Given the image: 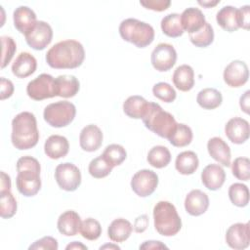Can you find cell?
<instances>
[{
    "instance_id": "d590c367",
    "label": "cell",
    "mask_w": 250,
    "mask_h": 250,
    "mask_svg": "<svg viewBox=\"0 0 250 250\" xmlns=\"http://www.w3.org/2000/svg\"><path fill=\"white\" fill-rule=\"evenodd\" d=\"M229 197L233 205L245 207L249 202V189L246 185L234 183L229 188Z\"/></svg>"
},
{
    "instance_id": "ffe728a7",
    "label": "cell",
    "mask_w": 250,
    "mask_h": 250,
    "mask_svg": "<svg viewBox=\"0 0 250 250\" xmlns=\"http://www.w3.org/2000/svg\"><path fill=\"white\" fill-rule=\"evenodd\" d=\"M207 149L210 156L223 166H230V148L220 137H213L207 143Z\"/></svg>"
},
{
    "instance_id": "2e32d148",
    "label": "cell",
    "mask_w": 250,
    "mask_h": 250,
    "mask_svg": "<svg viewBox=\"0 0 250 250\" xmlns=\"http://www.w3.org/2000/svg\"><path fill=\"white\" fill-rule=\"evenodd\" d=\"M216 21L218 24L228 32L236 31L242 25L240 10L232 6H225L219 10Z\"/></svg>"
},
{
    "instance_id": "c3c4849f",
    "label": "cell",
    "mask_w": 250,
    "mask_h": 250,
    "mask_svg": "<svg viewBox=\"0 0 250 250\" xmlns=\"http://www.w3.org/2000/svg\"><path fill=\"white\" fill-rule=\"evenodd\" d=\"M249 6L246 5V6H243L241 7L239 10H240V15H241V28H244V29H249V24H250V12H249Z\"/></svg>"
},
{
    "instance_id": "bcb514c9",
    "label": "cell",
    "mask_w": 250,
    "mask_h": 250,
    "mask_svg": "<svg viewBox=\"0 0 250 250\" xmlns=\"http://www.w3.org/2000/svg\"><path fill=\"white\" fill-rule=\"evenodd\" d=\"M0 89H1V100L10 98L14 93V84L11 80L6 79L5 77L0 78Z\"/></svg>"
},
{
    "instance_id": "d6986e66",
    "label": "cell",
    "mask_w": 250,
    "mask_h": 250,
    "mask_svg": "<svg viewBox=\"0 0 250 250\" xmlns=\"http://www.w3.org/2000/svg\"><path fill=\"white\" fill-rule=\"evenodd\" d=\"M226 172L219 164H208L201 172V182L210 190H217L224 185Z\"/></svg>"
},
{
    "instance_id": "8992f818",
    "label": "cell",
    "mask_w": 250,
    "mask_h": 250,
    "mask_svg": "<svg viewBox=\"0 0 250 250\" xmlns=\"http://www.w3.org/2000/svg\"><path fill=\"white\" fill-rule=\"evenodd\" d=\"M119 34L123 40L134 44L138 48H145L150 45L154 39L153 27L145 21L133 18L121 21Z\"/></svg>"
},
{
    "instance_id": "ac0fdd59",
    "label": "cell",
    "mask_w": 250,
    "mask_h": 250,
    "mask_svg": "<svg viewBox=\"0 0 250 250\" xmlns=\"http://www.w3.org/2000/svg\"><path fill=\"white\" fill-rule=\"evenodd\" d=\"M209 207L208 195L200 189L190 190L185 199V209L191 216L204 214Z\"/></svg>"
},
{
    "instance_id": "7402d4cb",
    "label": "cell",
    "mask_w": 250,
    "mask_h": 250,
    "mask_svg": "<svg viewBox=\"0 0 250 250\" xmlns=\"http://www.w3.org/2000/svg\"><path fill=\"white\" fill-rule=\"evenodd\" d=\"M205 16L198 8H187L181 15V23L184 31L193 33L198 31L205 24Z\"/></svg>"
},
{
    "instance_id": "f546056e",
    "label": "cell",
    "mask_w": 250,
    "mask_h": 250,
    "mask_svg": "<svg viewBox=\"0 0 250 250\" xmlns=\"http://www.w3.org/2000/svg\"><path fill=\"white\" fill-rule=\"evenodd\" d=\"M198 165V157L196 153L191 150H187L179 153L175 161L176 170L182 175L193 174L197 170Z\"/></svg>"
},
{
    "instance_id": "6da1fadb",
    "label": "cell",
    "mask_w": 250,
    "mask_h": 250,
    "mask_svg": "<svg viewBox=\"0 0 250 250\" xmlns=\"http://www.w3.org/2000/svg\"><path fill=\"white\" fill-rule=\"evenodd\" d=\"M85 59L82 44L73 39L58 42L46 54L49 66L57 69H71L80 66Z\"/></svg>"
},
{
    "instance_id": "836d02e7",
    "label": "cell",
    "mask_w": 250,
    "mask_h": 250,
    "mask_svg": "<svg viewBox=\"0 0 250 250\" xmlns=\"http://www.w3.org/2000/svg\"><path fill=\"white\" fill-rule=\"evenodd\" d=\"M189 40L190 42L196 46V47H200V48H205L208 47L209 45L212 44V42L214 41V31H213V27L211 26V24L209 22H205V24L203 25L202 28H200L198 31L193 32V33H189L188 34Z\"/></svg>"
},
{
    "instance_id": "ba28073f",
    "label": "cell",
    "mask_w": 250,
    "mask_h": 250,
    "mask_svg": "<svg viewBox=\"0 0 250 250\" xmlns=\"http://www.w3.org/2000/svg\"><path fill=\"white\" fill-rule=\"evenodd\" d=\"M55 179L62 189L74 191L81 184V172L73 163H61L55 169Z\"/></svg>"
},
{
    "instance_id": "60d3db41",
    "label": "cell",
    "mask_w": 250,
    "mask_h": 250,
    "mask_svg": "<svg viewBox=\"0 0 250 250\" xmlns=\"http://www.w3.org/2000/svg\"><path fill=\"white\" fill-rule=\"evenodd\" d=\"M232 175L240 181H248L250 178V160L247 157H237L231 164Z\"/></svg>"
},
{
    "instance_id": "44dd1931",
    "label": "cell",
    "mask_w": 250,
    "mask_h": 250,
    "mask_svg": "<svg viewBox=\"0 0 250 250\" xmlns=\"http://www.w3.org/2000/svg\"><path fill=\"white\" fill-rule=\"evenodd\" d=\"M14 25L18 31L26 34L36 24V15L33 10L27 6H20L16 8L13 14Z\"/></svg>"
},
{
    "instance_id": "7a4b0ae2",
    "label": "cell",
    "mask_w": 250,
    "mask_h": 250,
    "mask_svg": "<svg viewBox=\"0 0 250 250\" xmlns=\"http://www.w3.org/2000/svg\"><path fill=\"white\" fill-rule=\"evenodd\" d=\"M39 140L36 118L29 111L17 114L12 120L11 141L13 146L20 149H29L35 146Z\"/></svg>"
},
{
    "instance_id": "816d5d0a",
    "label": "cell",
    "mask_w": 250,
    "mask_h": 250,
    "mask_svg": "<svg viewBox=\"0 0 250 250\" xmlns=\"http://www.w3.org/2000/svg\"><path fill=\"white\" fill-rule=\"evenodd\" d=\"M249 94H250V91L248 90L244 93L243 96L240 97V100H239L241 110H243L247 114L249 113Z\"/></svg>"
},
{
    "instance_id": "4dcf8cb0",
    "label": "cell",
    "mask_w": 250,
    "mask_h": 250,
    "mask_svg": "<svg viewBox=\"0 0 250 250\" xmlns=\"http://www.w3.org/2000/svg\"><path fill=\"white\" fill-rule=\"evenodd\" d=\"M196 102L204 109H214L221 105L223 96L215 88H204L197 94Z\"/></svg>"
},
{
    "instance_id": "f1b7e54d",
    "label": "cell",
    "mask_w": 250,
    "mask_h": 250,
    "mask_svg": "<svg viewBox=\"0 0 250 250\" xmlns=\"http://www.w3.org/2000/svg\"><path fill=\"white\" fill-rule=\"evenodd\" d=\"M148 103L149 102L141 96H130L123 104V111L131 118L142 119L146 112Z\"/></svg>"
},
{
    "instance_id": "9a60e30c",
    "label": "cell",
    "mask_w": 250,
    "mask_h": 250,
    "mask_svg": "<svg viewBox=\"0 0 250 250\" xmlns=\"http://www.w3.org/2000/svg\"><path fill=\"white\" fill-rule=\"evenodd\" d=\"M225 133L231 143L236 145L243 144L249 138V122L241 117H233L227 122Z\"/></svg>"
},
{
    "instance_id": "ee69618b",
    "label": "cell",
    "mask_w": 250,
    "mask_h": 250,
    "mask_svg": "<svg viewBox=\"0 0 250 250\" xmlns=\"http://www.w3.org/2000/svg\"><path fill=\"white\" fill-rule=\"evenodd\" d=\"M59 247L58 241L56 238L52 236H44L35 242L31 244L28 249L33 250V249H44V250H57Z\"/></svg>"
},
{
    "instance_id": "83f0119b",
    "label": "cell",
    "mask_w": 250,
    "mask_h": 250,
    "mask_svg": "<svg viewBox=\"0 0 250 250\" xmlns=\"http://www.w3.org/2000/svg\"><path fill=\"white\" fill-rule=\"evenodd\" d=\"M132 230L133 226L128 220L118 218L110 223L107 229V235L114 242H123L129 238Z\"/></svg>"
},
{
    "instance_id": "f35d334b",
    "label": "cell",
    "mask_w": 250,
    "mask_h": 250,
    "mask_svg": "<svg viewBox=\"0 0 250 250\" xmlns=\"http://www.w3.org/2000/svg\"><path fill=\"white\" fill-rule=\"evenodd\" d=\"M17 201L10 191L0 192V215L3 219L12 218L17 212Z\"/></svg>"
},
{
    "instance_id": "74e56055",
    "label": "cell",
    "mask_w": 250,
    "mask_h": 250,
    "mask_svg": "<svg viewBox=\"0 0 250 250\" xmlns=\"http://www.w3.org/2000/svg\"><path fill=\"white\" fill-rule=\"evenodd\" d=\"M112 166L101 155L91 160L89 163L88 171L90 175L96 179H102L110 174L112 171Z\"/></svg>"
},
{
    "instance_id": "7bdbcfd3",
    "label": "cell",
    "mask_w": 250,
    "mask_h": 250,
    "mask_svg": "<svg viewBox=\"0 0 250 250\" xmlns=\"http://www.w3.org/2000/svg\"><path fill=\"white\" fill-rule=\"evenodd\" d=\"M2 43V60H1V68L7 66L11 62L14 54L17 50V45L15 40L10 36H1Z\"/></svg>"
},
{
    "instance_id": "b9f144b4",
    "label": "cell",
    "mask_w": 250,
    "mask_h": 250,
    "mask_svg": "<svg viewBox=\"0 0 250 250\" xmlns=\"http://www.w3.org/2000/svg\"><path fill=\"white\" fill-rule=\"evenodd\" d=\"M153 96L164 103H172L176 99V91L166 82H158L152 88Z\"/></svg>"
},
{
    "instance_id": "8fae6325",
    "label": "cell",
    "mask_w": 250,
    "mask_h": 250,
    "mask_svg": "<svg viewBox=\"0 0 250 250\" xmlns=\"http://www.w3.org/2000/svg\"><path fill=\"white\" fill-rule=\"evenodd\" d=\"M152 66L160 71H168L177 61V52L175 48L168 43H159L152 51L150 57Z\"/></svg>"
},
{
    "instance_id": "8d00e7d4",
    "label": "cell",
    "mask_w": 250,
    "mask_h": 250,
    "mask_svg": "<svg viewBox=\"0 0 250 250\" xmlns=\"http://www.w3.org/2000/svg\"><path fill=\"white\" fill-rule=\"evenodd\" d=\"M102 156L112 167H115L120 165L126 159L127 152L122 146L117 144H111L104 148Z\"/></svg>"
},
{
    "instance_id": "e0dca14e",
    "label": "cell",
    "mask_w": 250,
    "mask_h": 250,
    "mask_svg": "<svg viewBox=\"0 0 250 250\" xmlns=\"http://www.w3.org/2000/svg\"><path fill=\"white\" fill-rule=\"evenodd\" d=\"M103 132L95 124L85 126L79 135V144L83 150L92 152L100 148L103 144Z\"/></svg>"
},
{
    "instance_id": "4316f807",
    "label": "cell",
    "mask_w": 250,
    "mask_h": 250,
    "mask_svg": "<svg viewBox=\"0 0 250 250\" xmlns=\"http://www.w3.org/2000/svg\"><path fill=\"white\" fill-rule=\"evenodd\" d=\"M172 80L177 89L188 92L194 86V71L190 65L182 64L175 69Z\"/></svg>"
},
{
    "instance_id": "f6af8a7d",
    "label": "cell",
    "mask_w": 250,
    "mask_h": 250,
    "mask_svg": "<svg viewBox=\"0 0 250 250\" xmlns=\"http://www.w3.org/2000/svg\"><path fill=\"white\" fill-rule=\"evenodd\" d=\"M140 4L145 8L156 12H162L169 8L171 2L169 0H146V1H140Z\"/></svg>"
},
{
    "instance_id": "7c38bea8",
    "label": "cell",
    "mask_w": 250,
    "mask_h": 250,
    "mask_svg": "<svg viewBox=\"0 0 250 250\" xmlns=\"http://www.w3.org/2000/svg\"><path fill=\"white\" fill-rule=\"evenodd\" d=\"M25 41L34 50H44L52 41L53 29L49 23L37 21L33 28L24 34Z\"/></svg>"
},
{
    "instance_id": "ab89813d",
    "label": "cell",
    "mask_w": 250,
    "mask_h": 250,
    "mask_svg": "<svg viewBox=\"0 0 250 250\" xmlns=\"http://www.w3.org/2000/svg\"><path fill=\"white\" fill-rule=\"evenodd\" d=\"M79 231L84 238L88 240H96L102 234V227L96 219L87 218L81 222Z\"/></svg>"
},
{
    "instance_id": "5b68a950",
    "label": "cell",
    "mask_w": 250,
    "mask_h": 250,
    "mask_svg": "<svg viewBox=\"0 0 250 250\" xmlns=\"http://www.w3.org/2000/svg\"><path fill=\"white\" fill-rule=\"evenodd\" d=\"M154 228L163 236H173L182 228V220L176 207L169 201H159L153 208Z\"/></svg>"
},
{
    "instance_id": "f5cc1de1",
    "label": "cell",
    "mask_w": 250,
    "mask_h": 250,
    "mask_svg": "<svg viewBox=\"0 0 250 250\" xmlns=\"http://www.w3.org/2000/svg\"><path fill=\"white\" fill-rule=\"evenodd\" d=\"M65 249H66V250H69V249H78V250L84 249V250H86V249H87V246L84 245V244H82L81 242L73 241V242L69 243V244L65 247Z\"/></svg>"
},
{
    "instance_id": "db71d44e",
    "label": "cell",
    "mask_w": 250,
    "mask_h": 250,
    "mask_svg": "<svg viewBox=\"0 0 250 250\" xmlns=\"http://www.w3.org/2000/svg\"><path fill=\"white\" fill-rule=\"evenodd\" d=\"M218 3H220V1H198V4L199 5H201V6H203V7H207V8H210V7H213V6H215V5H217Z\"/></svg>"
},
{
    "instance_id": "e575fe53",
    "label": "cell",
    "mask_w": 250,
    "mask_h": 250,
    "mask_svg": "<svg viewBox=\"0 0 250 250\" xmlns=\"http://www.w3.org/2000/svg\"><path fill=\"white\" fill-rule=\"evenodd\" d=\"M170 144L177 147H183L189 145L192 141V131L186 124L178 123L174 133L168 139Z\"/></svg>"
},
{
    "instance_id": "484cf974",
    "label": "cell",
    "mask_w": 250,
    "mask_h": 250,
    "mask_svg": "<svg viewBox=\"0 0 250 250\" xmlns=\"http://www.w3.org/2000/svg\"><path fill=\"white\" fill-rule=\"evenodd\" d=\"M80 88L78 79L73 75H59L55 78L56 96L62 98L74 97Z\"/></svg>"
},
{
    "instance_id": "d6a6232c",
    "label": "cell",
    "mask_w": 250,
    "mask_h": 250,
    "mask_svg": "<svg viewBox=\"0 0 250 250\" xmlns=\"http://www.w3.org/2000/svg\"><path fill=\"white\" fill-rule=\"evenodd\" d=\"M147 162L154 168L166 167L171 161V153L164 146H155L147 153Z\"/></svg>"
},
{
    "instance_id": "11a10c76",
    "label": "cell",
    "mask_w": 250,
    "mask_h": 250,
    "mask_svg": "<svg viewBox=\"0 0 250 250\" xmlns=\"http://www.w3.org/2000/svg\"><path fill=\"white\" fill-rule=\"evenodd\" d=\"M107 248H109V249H117V250H119V249H120V247H119V246L114 245V244H105V245H104V246H101V247H100V249H101V250H102V249H107Z\"/></svg>"
},
{
    "instance_id": "30bf717a",
    "label": "cell",
    "mask_w": 250,
    "mask_h": 250,
    "mask_svg": "<svg viewBox=\"0 0 250 250\" xmlns=\"http://www.w3.org/2000/svg\"><path fill=\"white\" fill-rule=\"evenodd\" d=\"M158 186V176L155 172L143 169L138 171L131 180L133 191L140 197L151 195Z\"/></svg>"
},
{
    "instance_id": "5bb4252c",
    "label": "cell",
    "mask_w": 250,
    "mask_h": 250,
    "mask_svg": "<svg viewBox=\"0 0 250 250\" xmlns=\"http://www.w3.org/2000/svg\"><path fill=\"white\" fill-rule=\"evenodd\" d=\"M227 244L235 250H242L249 246L250 227L249 223H236L231 225L226 232Z\"/></svg>"
},
{
    "instance_id": "d4e9b609",
    "label": "cell",
    "mask_w": 250,
    "mask_h": 250,
    "mask_svg": "<svg viewBox=\"0 0 250 250\" xmlns=\"http://www.w3.org/2000/svg\"><path fill=\"white\" fill-rule=\"evenodd\" d=\"M36 59L27 52H21L12 64V72L19 78H25L36 70Z\"/></svg>"
},
{
    "instance_id": "1f68e13d",
    "label": "cell",
    "mask_w": 250,
    "mask_h": 250,
    "mask_svg": "<svg viewBox=\"0 0 250 250\" xmlns=\"http://www.w3.org/2000/svg\"><path fill=\"white\" fill-rule=\"evenodd\" d=\"M161 29L162 32L168 37L176 38L180 37L184 33V29L181 23V15L177 13H172L165 16L161 20Z\"/></svg>"
},
{
    "instance_id": "cb8c5ba5",
    "label": "cell",
    "mask_w": 250,
    "mask_h": 250,
    "mask_svg": "<svg viewBox=\"0 0 250 250\" xmlns=\"http://www.w3.org/2000/svg\"><path fill=\"white\" fill-rule=\"evenodd\" d=\"M69 150V144L65 137L61 135L50 136L44 144V151L51 159L64 157Z\"/></svg>"
},
{
    "instance_id": "277c9868",
    "label": "cell",
    "mask_w": 250,
    "mask_h": 250,
    "mask_svg": "<svg viewBox=\"0 0 250 250\" xmlns=\"http://www.w3.org/2000/svg\"><path fill=\"white\" fill-rule=\"evenodd\" d=\"M142 120L148 130L164 139L171 137L178 124L171 113L152 102L148 103V107Z\"/></svg>"
},
{
    "instance_id": "7dc6e473",
    "label": "cell",
    "mask_w": 250,
    "mask_h": 250,
    "mask_svg": "<svg viewBox=\"0 0 250 250\" xmlns=\"http://www.w3.org/2000/svg\"><path fill=\"white\" fill-rule=\"evenodd\" d=\"M147 226H148V217H147V215L144 214L135 219L133 228L136 232L142 233L147 229Z\"/></svg>"
},
{
    "instance_id": "4fadbf2b",
    "label": "cell",
    "mask_w": 250,
    "mask_h": 250,
    "mask_svg": "<svg viewBox=\"0 0 250 250\" xmlns=\"http://www.w3.org/2000/svg\"><path fill=\"white\" fill-rule=\"evenodd\" d=\"M224 81L232 88H238L244 85L249 78V70L247 64L239 60L229 62L224 70Z\"/></svg>"
},
{
    "instance_id": "9c48e42d",
    "label": "cell",
    "mask_w": 250,
    "mask_h": 250,
    "mask_svg": "<svg viewBox=\"0 0 250 250\" xmlns=\"http://www.w3.org/2000/svg\"><path fill=\"white\" fill-rule=\"evenodd\" d=\"M26 93L34 101H42L56 96L55 78L47 73H42L28 82Z\"/></svg>"
},
{
    "instance_id": "f907efd6",
    "label": "cell",
    "mask_w": 250,
    "mask_h": 250,
    "mask_svg": "<svg viewBox=\"0 0 250 250\" xmlns=\"http://www.w3.org/2000/svg\"><path fill=\"white\" fill-rule=\"evenodd\" d=\"M11 190V179L8 174L4 171H1V185H0V192L10 191Z\"/></svg>"
},
{
    "instance_id": "603a6c76",
    "label": "cell",
    "mask_w": 250,
    "mask_h": 250,
    "mask_svg": "<svg viewBox=\"0 0 250 250\" xmlns=\"http://www.w3.org/2000/svg\"><path fill=\"white\" fill-rule=\"evenodd\" d=\"M81 222L78 213L73 210H67L60 215L57 227L62 234L65 236H73L78 233Z\"/></svg>"
},
{
    "instance_id": "52a82bcc",
    "label": "cell",
    "mask_w": 250,
    "mask_h": 250,
    "mask_svg": "<svg viewBox=\"0 0 250 250\" xmlns=\"http://www.w3.org/2000/svg\"><path fill=\"white\" fill-rule=\"evenodd\" d=\"M76 114L75 105L67 101L52 103L44 108V120L52 127L62 128L69 125Z\"/></svg>"
},
{
    "instance_id": "3957f363",
    "label": "cell",
    "mask_w": 250,
    "mask_h": 250,
    "mask_svg": "<svg viewBox=\"0 0 250 250\" xmlns=\"http://www.w3.org/2000/svg\"><path fill=\"white\" fill-rule=\"evenodd\" d=\"M17 171L18 190L26 197L35 195L41 188V166L38 160L32 156H22L17 161Z\"/></svg>"
},
{
    "instance_id": "681fc988",
    "label": "cell",
    "mask_w": 250,
    "mask_h": 250,
    "mask_svg": "<svg viewBox=\"0 0 250 250\" xmlns=\"http://www.w3.org/2000/svg\"><path fill=\"white\" fill-rule=\"evenodd\" d=\"M168 248L165 244H163L161 241L157 240H148L145 241L142 245H140V249H163Z\"/></svg>"
}]
</instances>
